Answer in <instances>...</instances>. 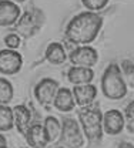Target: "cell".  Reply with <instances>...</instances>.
<instances>
[{"label": "cell", "instance_id": "obj_16", "mask_svg": "<svg viewBox=\"0 0 134 148\" xmlns=\"http://www.w3.org/2000/svg\"><path fill=\"white\" fill-rule=\"evenodd\" d=\"M46 60L54 66H60L63 63H66L67 60V54H66V50L63 47V44L60 43H50L46 49Z\"/></svg>", "mask_w": 134, "mask_h": 148}, {"label": "cell", "instance_id": "obj_4", "mask_svg": "<svg viewBox=\"0 0 134 148\" xmlns=\"http://www.w3.org/2000/svg\"><path fill=\"white\" fill-rule=\"evenodd\" d=\"M44 12L41 9H38L36 6H29L23 14H20L19 20L16 21V24L13 26L14 33H17L23 38H29L37 34L40 29L44 24Z\"/></svg>", "mask_w": 134, "mask_h": 148}, {"label": "cell", "instance_id": "obj_12", "mask_svg": "<svg viewBox=\"0 0 134 148\" xmlns=\"http://www.w3.org/2000/svg\"><path fill=\"white\" fill-rule=\"evenodd\" d=\"M73 94H74V100L76 103L81 107V106H87L94 103L97 97V87L93 86L91 83L87 84H77L73 88Z\"/></svg>", "mask_w": 134, "mask_h": 148}, {"label": "cell", "instance_id": "obj_10", "mask_svg": "<svg viewBox=\"0 0 134 148\" xmlns=\"http://www.w3.org/2000/svg\"><path fill=\"white\" fill-rule=\"evenodd\" d=\"M20 17V7L13 0H0V27L14 26Z\"/></svg>", "mask_w": 134, "mask_h": 148}, {"label": "cell", "instance_id": "obj_8", "mask_svg": "<svg viewBox=\"0 0 134 148\" xmlns=\"http://www.w3.org/2000/svg\"><path fill=\"white\" fill-rule=\"evenodd\" d=\"M70 61L73 63V66H84V67H93L98 61V53L94 47H90L89 44L84 46H78L74 49L70 56H69Z\"/></svg>", "mask_w": 134, "mask_h": 148}, {"label": "cell", "instance_id": "obj_5", "mask_svg": "<svg viewBox=\"0 0 134 148\" xmlns=\"http://www.w3.org/2000/svg\"><path fill=\"white\" fill-rule=\"evenodd\" d=\"M83 145H84V137H83V130L80 128L78 123L71 117L64 118L61 123V131L57 138L56 147L80 148Z\"/></svg>", "mask_w": 134, "mask_h": 148}, {"label": "cell", "instance_id": "obj_13", "mask_svg": "<svg viewBox=\"0 0 134 148\" xmlns=\"http://www.w3.org/2000/svg\"><path fill=\"white\" fill-rule=\"evenodd\" d=\"M53 106H54V108H57L58 111H63V112L71 111L76 106L73 90L66 88V87H58L57 94L53 100Z\"/></svg>", "mask_w": 134, "mask_h": 148}, {"label": "cell", "instance_id": "obj_18", "mask_svg": "<svg viewBox=\"0 0 134 148\" xmlns=\"http://www.w3.org/2000/svg\"><path fill=\"white\" fill-rule=\"evenodd\" d=\"M44 130L47 132V137H49V141L50 143H54L60 135V131H61V124L58 123V120L56 117H52L49 115L46 120H44Z\"/></svg>", "mask_w": 134, "mask_h": 148}, {"label": "cell", "instance_id": "obj_25", "mask_svg": "<svg viewBox=\"0 0 134 148\" xmlns=\"http://www.w3.org/2000/svg\"><path fill=\"white\" fill-rule=\"evenodd\" d=\"M118 147L123 148V147H133L131 144H126V143H123V144H118Z\"/></svg>", "mask_w": 134, "mask_h": 148}, {"label": "cell", "instance_id": "obj_17", "mask_svg": "<svg viewBox=\"0 0 134 148\" xmlns=\"http://www.w3.org/2000/svg\"><path fill=\"white\" fill-rule=\"evenodd\" d=\"M13 127H14L13 108H10L7 104H0V132L10 131Z\"/></svg>", "mask_w": 134, "mask_h": 148}, {"label": "cell", "instance_id": "obj_9", "mask_svg": "<svg viewBox=\"0 0 134 148\" xmlns=\"http://www.w3.org/2000/svg\"><path fill=\"white\" fill-rule=\"evenodd\" d=\"M126 127L123 112L118 110H109L103 114V130L109 135H117Z\"/></svg>", "mask_w": 134, "mask_h": 148}, {"label": "cell", "instance_id": "obj_21", "mask_svg": "<svg viewBox=\"0 0 134 148\" xmlns=\"http://www.w3.org/2000/svg\"><path fill=\"white\" fill-rule=\"evenodd\" d=\"M124 120H126V128L129 132L134 134V101H131L124 111Z\"/></svg>", "mask_w": 134, "mask_h": 148}, {"label": "cell", "instance_id": "obj_20", "mask_svg": "<svg viewBox=\"0 0 134 148\" xmlns=\"http://www.w3.org/2000/svg\"><path fill=\"white\" fill-rule=\"evenodd\" d=\"M120 69H121L126 84L134 88V63L130 60H123L120 64Z\"/></svg>", "mask_w": 134, "mask_h": 148}, {"label": "cell", "instance_id": "obj_22", "mask_svg": "<svg viewBox=\"0 0 134 148\" xmlns=\"http://www.w3.org/2000/svg\"><path fill=\"white\" fill-rule=\"evenodd\" d=\"M109 1L110 0H81L83 6L87 10H91V12H98V10L104 9L109 4Z\"/></svg>", "mask_w": 134, "mask_h": 148}, {"label": "cell", "instance_id": "obj_15", "mask_svg": "<svg viewBox=\"0 0 134 148\" xmlns=\"http://www.w3.org/2000/svg\"><path fill=\"white\" fill-rule=\"evenodd\" d=\"M67 78L74 86H77V84H87V83H91V80L94 78V71L91 70V67L73 66L67 71Z\"/></svg>", "mask_w": 134, "mask_h": 148}, {"label": "cell", "instance_id": "obj_11", "mask_svg": "<svg viewBox=\"0 0 134 148\" xmlns=\"http://www.w3.org/2000/svg\"><path fill=\"white\" fill-rule=\"evenodd\" d=\"M24 138H26V143L29 147L33 148H43L49 145V137H47V132L44 130V125L41 124H32L27 132L24 134Z\"/></svg>", "mask_w": 134, "mask_h": 148}, {"label": "cell", "instance_id": "obj_1", "mask_svg": "<svg viewBox=\"0 0 134 148\" xmlns=\"http://www.w3.org/2000/svg\"><path fill=\"white\" fill-rule=\"evenodd\" d=\"M103 26V17L96 12L87 10L76 14L64 30V38L77 46L90 44L97 38Z\"/></svg>", "mask_w": 134, "mask_h": 148}, {"label": "cell", "instance_id": "obj_14", "mask_svg": "<svg viewBox=\"0 0 134 148\" xmlns=\"http://www.w3.org/2000/svg\"><path fill=\"white\" fill-rule=\"evenodd\" d=\"M13 115H14V127L17 128L19 134L24 135L27 132L29 127L32 125V112L24 106L19 104L13 108Z\"/></svg>", "mask_w": 134, "mask_h": 148}, {"label": "cell", "instance_id": "obj_19", "mask_svg": "<svg viewBox=\"0 0 134 148\" xmlns=\"http://www.w3.org/2000/svg\"><path fill=\"white\" fill-rule=\"evenodd\" d=\"M13 84L4 78V77H0V104H9L13 98Z\"/></svg>", "mask_w": 134, "mask_h": 148}, {"label": "cell", "instance_id": "obj_26", "mask_svg": "<svg viewBox=\"0 0 134 148\" xmlns=\"http://www.w3.org/2000/svg\"><path fill=\"white\" fill-rule=\"evenodd\" d=\"M13 1H16V3H24L26 0H13Z\"/></svg>", "mask_w": 134, "mask_h": 148}, {"label": "cell", "instance_id": "obj_6", "mask_svg": "<svg viewBox=\"0 0 134 148\" xmlns=\"http://www.w3.org/2000/svg\"><path fill=\"white\" fill-rule=\"evenodd\" d=\"M23 67V57L13 49L0 50V74L14 75Z\"/></svg>", "mask_w": 134, "mask_h": 148}, {"label": "cell", "instance_id": "obj_7", "mask_svg": "<svg viewBox=\"0 0 134 148\" xmlns=\"http://www.w3.org/2000/svg\"><path fill=\"white\" fill-rule=\"evenodd\" d=\"M58 83L53 78H43L34 87V97L41 106L53 104V100L57 94Z\"/></svg>", "mask_w": 134, "mask_h": 148}, {"label": "cell", "instance_id": "obj_2", "mask_svg": "<svg viewBox=\"0 0 134 148\" xmlns=\"http://www.w3.org/2000/svg\"><path fill=\"white\" fill-rule=\"evenodd\" d=\"M81 130L90 145H98L103 140V112L100 110L98 103H91L81 106L77 110Z\"/></svg>", "mask_w": 134, "mask_h": 148}, {"label": "cell", "instance_id": "obj_23", "mask_svg": "<svg viewBox=\"0 0 134 148\" xmlns=\"http://www.w3.org/2000/svg\"><path fill=\"white\" fill-rule=\"evenodd\" d=\"M3 41H4V44H6L7 49L16 50V49L20 46V36L17 33H10V34H7V36L4 37Z\"/></svg>", "mask_w": 134, "mask_h": 148}, {"label": "cell", "instance_id": "obj_24", "mask_svg": "<svg viewBox=\"0 0 134 148\" xmlns=\"http://www.w3.org/2000/svg\"><path fill=\"white\" fill-rule=\"evenodd\" d=\"M7 147V140H6V137L0 132V148H6Z\"/></svg>", "mask_w": 134, "mask_h": 148}, {"label": "cell", "instance_id": "obj_3", "mask_svg": "<svg viewBox=\"0 0 134 148\" xmlns=\"http://www.w3.org/2000/svg\"><path fill=\"white\" fill-rule=\"evenodd\" d=\"M101 91L110 100H121L127 94V84L118 64L111 63L107 66L101 77Z\"/></svg>", "mask_w": 134, "mask_h": 148}]
</instances>
